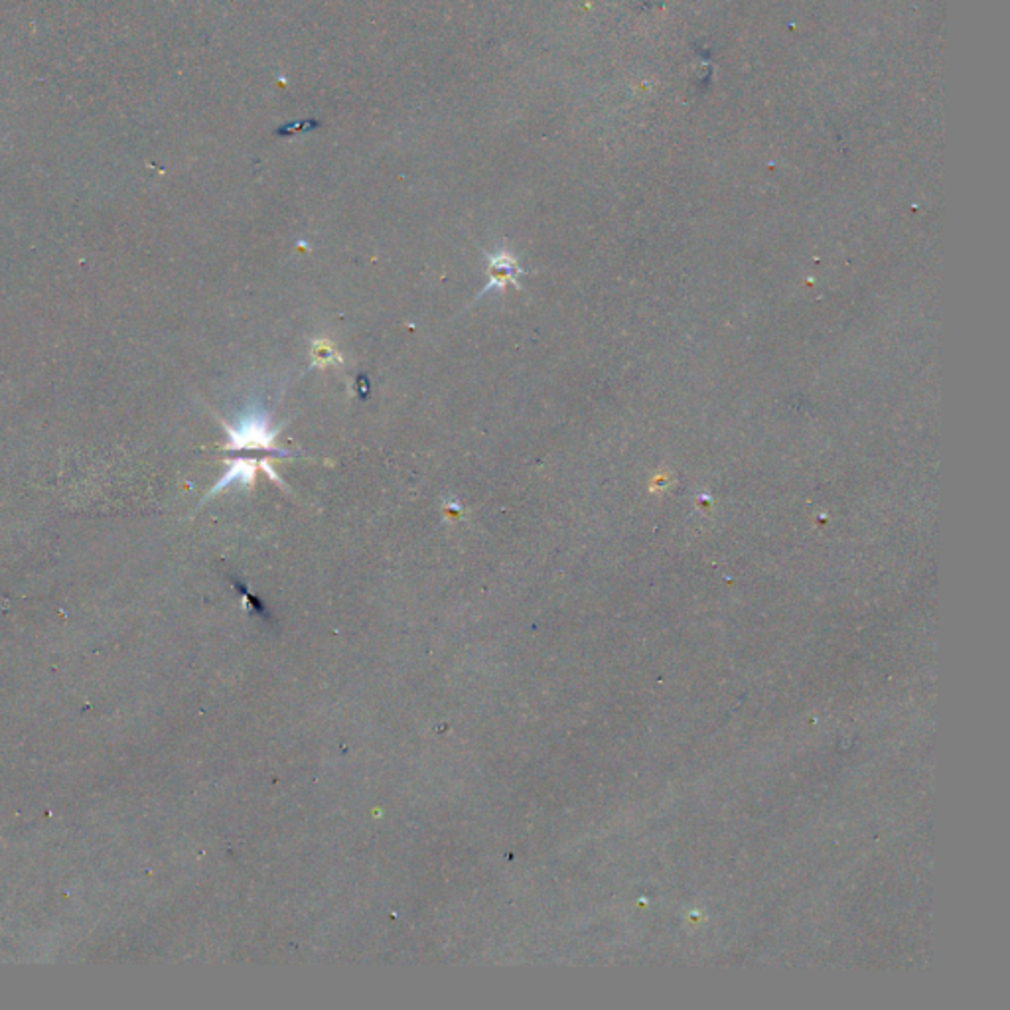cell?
I'll use <instances>...</instances> for the list:
<instances>
[{
    "mask_svg": "<svg viewBox=\"0 0 1010 1010\" xmlns=\"http://www.w3.org/2000/svg\"><path fill=\"white\" fill-rule=\"evenodd\" d=\"M221 423L223 428H226L228 451H267L270 454L283 458L296 456L294 452L280 451V448L275 446L277 436L280 435V430H283L285 425L275 426L270 413H267L263 407L255 405L252 409H249L245 415H241L237 418L236 425H229L226 420H221Z\"/></svg>",
    "mask_w": 1010,
    "mask_h": 1010,
    "instance_id": "obj_1",
    "label": "cell"
},
{
    "mask_svg": "<svg viewBox=\"0 0 1010 1010\" xmlns=\"http://www.w3.org/2000/svg\"><path fill=\"white\" fill-rule=\"evenodd\" d=\"M482 255L488 259V285H485L480 294L476 296V302L482 301L484 296H488L492 291H498L503 293L505 291V285H513L521 291V283H519V277L526 275V269L519 267V261L517 257L513 255L509 249H500L495 252H488L484 251Z\"/></svg>",
    "mask_w": 1010,
    "mask_h": 1010,
    "instance_id": "obj_2",
    "label": "cell"
},
{
    "mask_svg": "<svg viewBox=\"0 0 1010 1010\" xmlns=\"http://www.w3.org/2000/svg\"><path fill=\"white\" fill-rule=\"evenodd\" d=\"M261 460H263V458H236V460H228L226 474H223L221 480L210 490L208 498H205V500H210L211 495L219 493L226 488H233V485H239V488H251V485L255 484L257 470H261Z\"/></svg>",
    "mask_w": 1010,
    "mask_h": 1010,
    "instance_id": "obj_3",
    "label": "cell"
},
{
    "mask_svg": "<svg viewBox=\"0 0 1010 1010\" xmlns=\"http://www.w3.org/2000/svg\"><path fill=\"white\" fill-rule=\"evenodd\" d=\"M312 368H326L328 363H334V366H344V358L342 355L334 350V345L328 340H314L312 344Z\"/></svg>",
    "mask_w": 1010,
    "mask_h": 1010,
    "instance_id": "obj_4",
    "label": "cell"
},
{
    "mask_svg": "<svg viewBox=\"0 0 1010 1010\" xmlns=\"http://www.w3.org/2000/svg\"><path fill=\"white\" fill-rule=\"evenodd\" d=\"M446 511H451V513H462L464 508H462L460 501L452 498V500H446Z\"/></svg>",
    "mask_w": 1010,
    "mask_h": 1010,
    "instance_id": "obj_5",
    "label": "cell"
}]
</instances>
